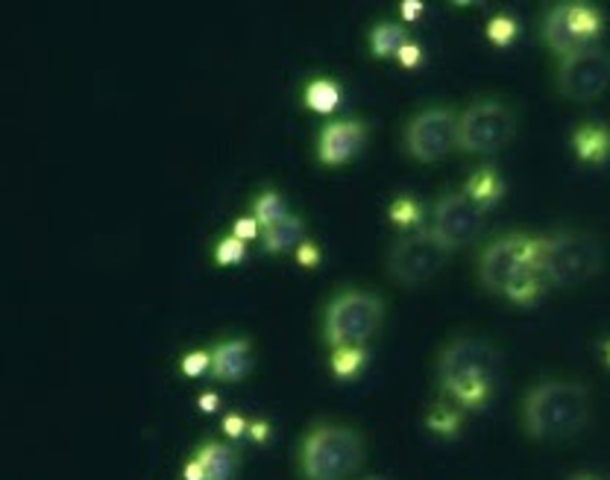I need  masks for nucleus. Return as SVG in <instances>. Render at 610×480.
Returning <instances> with one entry per match:
<instances>
[{
    "label": "nucleus",
    "instance_id": "obj_1",
    "mask_svg": "<svg viewBox=\"0 0 610 480\" xmlns=\"http://www.w3.org/2000/svg\"><path fill=\"white\" fill-rule=\"evenodd\" d=\"M479 276L490 294L517 305H535L549 290L540 264V237L505 235L487 246L479 261Z\"/></svg>",
    "mask_w": 610,
    "mask_h": 480
},
{
    "label": "nucleus",
    "instance_id": "obj_2",
    "mask_svg": "<svg viewBox=\"0 0 610 480\" xmlns=\"http://www.w3.org/2000/svg\"><path fill=\"white\" fill-rule=\"evenodd\" d=\"M502 358L485 340L461 337L440 358V387L464 410H479L494 399Z\"/></svg>",
    "mask_w": 610,
    "mask_h": 480
},
{
    "label": "nucleus",
    "instance_id": "obj_3",
    "mask_svg": "<svg viewBox=\"0 0 610 480\" xmlns=\"http://www.w3.org/2000/svg\"><path fill=\"white\" fill-rule=\"evenodd\" d=\"M590 419V392L572 381L537 384L522 405V422L535 440L572 437Z\"/></svg>",
    "mask_w": 610,
    "mask_h": 480
},
{
    "label": "nucleus",
    "instance_id": "obj_4",
    "mask_svg": "<svg viewBox=\"0 0 610 480\" xmlns=\"http://www.w3.org/2000/svg\"><path fill=\"white\" fill-rule=\"evenodd\" d=\"M540 264L549 287H576L599 273L602 246L584 232H555L540 237Z\"/></svg>",
    "mask_w": 610,
    "mask_h": 480
},
{
    "label": "nucleus",
    "instance_id": "obj_5",
    "mask_svg": "<svg viewBox=\"0 0 610 480\" xmlns=\"http://www.w3.org/2000/svg\"><path fill=\"white\" fill-rule=\"evenodd\" d=\"M364 460L362 437L349 428H314L303 446V472L308 480H347Z\"/></svg>",
    "mask_w": 610,
    "mask_h": 480
},
{
    "label": "nucleus",
    "instance_id": "obj_6",
    "mask_svg": "<svg viewBox=\"0 0 610 480\" xmlns=\"http://www.w3.org/2000/svg\"><path fill=\"white\" fill-rule=\"evenodd\" d=\"M602 35V16L587 3H561L543 21L546 44L561 59L596 48Z\"/></svg>",
    "mask_w": 610,
    "mask_h": 480
},
{
    "label": "nucleus",
    "instance_id": "obj_7",
    "mask_svg": "<svg viewBox=\"0 0 610 480\" xmlns=\"http://www.w3.org/2000/svg\"><path fill=\"white\" fill-rule=\"evenodd\" d=\"M382 302L370 294H344L329 305L326 314V337L335 349L340 346H364L379 331Z\"/></svg>",
    "mask_w": 610,
    "mask_h": 480
},
{
    "label": "nucleus",
    "instance_id": "obj_8",
    "mask_svg": "<svg viewBox=\"0 0 610 480\" xmlns=\"http://www.w3.org/2000/svg\"><path fill=\"white\" fill-rule=\"evenodd\" d=\"M461 147V118L449 109H426L408 123L405 150L423 164H435Z\"/></svg>",
    "mask_w": 610,
    "mask_h": 480
},
{
    "label": "nucleus",
    "instance_id": "obj_9",
    "mask_svg": "<svg viewBox=\"0 0 610 480\" xmlns=\"http://www.w3.org/2000/svg\"><path fill=\"white\" fill-rule=\"evenodd\" d=\"M431 235L453 253V249H464V246L476 244L485 232V208L472 203L470 196L464 194H446L440 196L431 208Z\"/></svg>",
    "mask_w": 610,
    "mask_h": 480
},
{
    "label": "nucleus",
    "instance_id": "obj_10",
    "mask_svg": "<svg viewBox=\"0 0 610 480\" xmlns=\"http://www.w3.org/2000/svg\"><path fill=\"white\" fill-rule=\"evenodd\" d=\"M517 121L514 112L496 100H481L461 114V150L476 155H490L514 139Z\"/></svg>",
    "mask_w": 610,
    "mask_h": 480
},
{
    "label": "nucleus",
    "instance_id": "obj_11",
    "mask_svg": "<svg viewBox=\"0 0 610 480\" xmlns=\"http://www.w3.org/2000/svg\"><path fill=\"white\" fill-rule=\"evenodd\" d=\"M446 258H449V249L431 232H411L394 244L388 255V269L399 285L414 287L429 282L437 269L444 267Z\"/></svg>",
    "mask_w": 610,
    "mask_h": 480
},
{
    "label": "nucleus",
    "instance_id": "obj_12",
    "mask_svg": "<svg viewBox=\"0 0 610 480\" xmlns=\"http://www.w3.org/2000/svg\"><path fill=\"white\" fill-rule=\"evenodd\" d=\"M558 82H561V94L576 103H590L610 85V53L604 48H590L581 53L561 59V71H558Z\"/></svg>",
    "mask_w": 610,
    "mask_h": 480
},
{
    "label": "nucleus",
    "instance_id": "obj_13",
    "mask_svg": "<svg viewBox=\"0 0 610 480\" xmlns=\"http://www.w3.org/2000/svg\"><path fill=\"white\" fill-rule=\"evenodd\" d=\"M364 130L358 123H329L321 135V162L323 164H344L353 155L362 153Z\"/></svg>",
    "mask_w": 610,
    "mask_h": 480
},
{
    "label": "nucleus",
    "instance_id": "obj_14",
    "mask_svg": "<svg viewBox=\"0 0 610 480\" xmlns=\"http://www.w3.org/2000/svg\"><path fill=\"white\" fill-rule=\"evenodd\" d=\"M250 343L247 340H230L221 343L212 351V375L217 381H238L250 372Z\"/></svg>",
    "mask_w": 610,
    "mask_h": 480
},
{
    "label": "nucleus",
    "instance_id": "obj_15",
    "mask_svg": "<svg viewBox=\"0 0 610 480\" xmlns=\"http://www.w3.org/2000/svg\"><path fill=\"white\" fill-rule=\"evenodd\" d=\"M262 241L267 253H288L303 241V221L294 214H285L279 221L262 226Z\"/></svg>",
    "mask_w": 610,
    "mask_h": 480
},
{
    "label": "nucleus",
    "instance_id": "obj_16",
    "mask_svg": "<svg viewBox=\"0 0 610 480\" xmlns=\"http://www.w3.org/2000/svg\"><path fill=\"white\" fill-rule=\"evenodd\" d=\"M197 460L206 472V480H232L238 472V457L230 446H221V442H209L200 448Z\"/></svg>",
    "mask_w": 610,
    "mask_h": 480
},
{
    "label": "nucleus",
    "instance_id": "obj_17",
    "mask_svg": "<svg viewBox=\"0 0 610 480\" xmlns=\"http://www.w3.org/2000/svg\"><path fill=\"white\" fill-rule=\"evenodd\" d=\"M502 191H505V185H502V180H499V173L490 171V167H485V171H479L476 176H472L470 185H467V191H464V194L470 196L472 203L487 212V208H494V205L499 203Z\"/></svg>",
    "mask_w": 610,
    "mask_h": 480
},
{
    "label": "nucleus",
    "instance_id": "obj_18",
    "mask_svg": "<svg viewBox=\"0 0 610 480\" xmlns=\"http://www.w3.org/2000/svg\"><path fill=\"white\" fill-rule=\"evenodd\" d=\"M576 150L584 162H602L610 153V132L604 126H581L576 135Z\"/></svg>",
    "mask_w": 610,
    "mask_h": 480
},
{
    "label": "nucleus",
    "instance_id": "obj_19",
    "mask_svg": "<svg viewBox=\"0 0 610 480\" xmlns=\"http://www.w3.org/2000/svg\"><path fill=\"white\" fill-rule=\"evenodd\" d=\"M405 44H408V39L396 24H379L370 35V48L376 57H396Z\"/></svg>",
    "mask_w": 610,
    "mask_h": 480
},
{
    "label": "nucleus",
    "instance_id": "obj_20",
    "mask_svg": "<svg viewBox=\"0 0 610 480\" xmlns=\"http://www.w3.org/2000/svg\"><path fill=\"white\" fill-rule=\"evenodd\" d=\"M305 103L314 109V112H323L329 114L338 109L340 103V91L335 89V82H326V80H317L308 85V91H305Z\"/></svg>",
    "mask_w": 610,
    "mask_h": 480
},
{
    "label": "nucleus",
    "instance_id": "obj_21",
    "mask_svg": "<svg viewBox=\"0 0 610 480\" xmlns=\"http://www.w3.org/2000/svg\"><path fill=\"white\" fill-rule=\"evenodd\" d=\"M364 364H367V351L362 346H340L332 355V369L338 378H353V375L362 372Z\"/></svg>",
    "mask_w": 610,
    "mask_h": 480
},
{
    "label": "nucleus",
    "instance_id": "obj_22",
    "mask_svg": "<svg viewBox=\"0 0 610 480\" xmlns=\"http://www.w3.org/2000/svg\"><path fill=\"white\" fill-rule=\"evenodd\" d=\"M390 217L399 228H417V223L423 221V205L411 196H399L394 205H390Z\"/></svg>",
    "mask_w": 610,
    "mask_h": 480
},
{
    "label": "nucleus",
    "instance_id": "obj_23",
    "mask_svg": "<svg viewBox=\"0 0 610 480\" xmlns=\"http://www.w3.org/2000/svg\"><path fill=\"white\" fill-rule=\"evenodd\" d=\"M285 200H282L279 194H273V191H267V194H262L256 200V221L262 223V226H267V223L279 221V217H285Z\"/></svg>",
    "mask_w": 610,
    "mask_h": 480
},
{
    "label": "nucleus",
    "instance_id": "obj_24",
    "mask_svg": "<svg viewBox=\"0 0 610 480\" xmlns=\"http://www.w3.org/2000/svg\"><path fill=\"white\" fill-rule=\"evenodd\" d=\"M458 425H461V419H458V413L449 410V407H437L435 413L429 416V428L437 433H455L458 431Z\"/></svg>",
    "mask_w": 610,
    "mask_h": 480
},
{
    "label": "nucleus",
    "instance_id": "obj_25",
    "mask_svg": "<svg viewBox=\"0 0 610 480\" xmlns=\"http://www.w3.org/2000/svg\"><path fill=\"white\" fill-rule=\"evenodd\" d=\"M487 33H490V41L494 44H511L514 35H517V24H514L511 18H494L490 27H487Z\"/></svg>",
    "mask_w": 610,
    "mask_h": 480
},
{
    "label": "nucleus",
    "instance_id": "obj_26",
    "mask_svg": "<svg viewBox=\"0 0 610 480\" xmlns=\"http://www.w3.org/2000/svg\"><path fill=\"white\" fill-rule=\"evenodd\" d=\"M244 253H247V246H244V241H238L235 235L217 244V261H221V264H238V261L244 258Z\"/></svg>",
    "mask_w": 610,
    "mask_h": 480
},
{
    "label": "nucleus",
    "instance_id": "obj_27",
    "mask_svg": "<svg viewBox=\"0 0 610 480\" xmlns=\"http://www.w3.org/2000/svg\"><path fill=\"white\" fill-rule=\"evenodd\" d=\"M206 369H212V355H206V351H194V355H185V360H182V372L189 378H197Z\"/></svg>",
    "mask_w": 610,
    "mask_h": 480
},
{
    "label": "nucleus",
    "instance_id": "obj_28",
    "mask_svg": "<svg viewBox=\"0 0 610 480\" xmlns=\"http://www.w3.org/2000/svg\"><path fill=\"white\" fill-rule=\"evenodd\" d=\"M396 59H399L405 68H417V65H420V59H423V50L417 48V44H411V41H408V44H405V48L396 53Z\"/></svg>",
    "mask_w": 610,
    "mask_h": 480
},
{
    "label": "nucleus",
    "instance_id": "obj_29",
    "mask_svg": "<svg viewBox=\"0 0 610 480\" xmlns=\"http://www.w3.org/2000/svg\"><path fill=\"white\" fill-rule=\"evenodd\" d=\"M258 228H262V223L250 221V217H244V221L235 223V232H232V235L238 237V241H250V237L258 235Z\"/></svg>",
    "mask_w": 610,
    "mask_h": 480
},
{
    "label": "nucleus",
    "instance_id": "obj_30",
    "mask_svg": "<svg viewBox=\"0 0 610 480\" xmlns=\"http://www.w3.org/2000/svg\"><path fill=\"white\" fill-rule=\"evenodd\" d=\"M223 428H226V433H230L232 440H238V437H244V431H247V422H244L241 416H226Z\"/></svg>",
    "mask_w": 610,
    "mask_h": 480
},
{
    "label": "nucleus",
    "instance_id": "obj_31",
    "mask_svg": "<svg viewBox=\"0 0 610 480\" xmlns=\"http://www.w3.org/2000/svg\"><path fill=\"white\" fill-rule=\"evenodd\" d=\"M420 12H423L420 0H405V3H403V18H405V21H414V18L420 16Z\"/></svg>",
    "mask_w": 610,
    "mask_h": 480
},
{
    "label": "nucleus",
    "instance_id": "obj_32",
    "mask_svg": "<svg viewBox=\"0 0 610 480\" xmlns=\"http://www.w3.org/2000/svg\"><path fill=\"white\" fill-rule=\"evenodd\" d=\"M185 480H206V472H203V466H200L197 457L185 466Z\"/></svg>",
    "mask_w": 610,
    "mask_h": 480
},
{
    "label": "nucleus",
    "instance_id": "obj_33",
    "mask_svg": "<svg viewBox=\"0 0 610 480\" xmlns=\"http://www.w3.org/2000/svg\"><path fill=\"white\" fill-rule=\"evenodd\" d=\"M299 261H303L305 267L317 264V249H314L312 244H299Z\"/></svg>",
    "mask_w": 610,
    "mask_h": 480
},
{
    "label": "nucleus",
    "instance_id": "obj_34",
    "mask_svg": "<svg viewBox=\"0 0 610 480\" xmlns=\"http://www.w3.org/2000/svg\"><path fill=\"white\" fill-rule=\"evenodd\" d=\"M200 407H203L206 413H212V410L217 407V396H203V399H200Z\"/></svg>",
    "mask_w": 610,
    "mask_h": 480
},
{
    "label": "nucleus",
    "instance_id": "obj_35",
    "mask_svg": "<svg viewBox=\"0 0 610 480\" xmlns=\"http://www.w3.org/2000/svg\"><path fill=\"white\" fill-rule=\"evenodd\" d=\"M250 431H253V437H256V440H262V442L267 440V425H264V422L262 425L256 422V425H253V428H250Z\"/></svg>",
    "mask_w": 610,
    "mask_h": 480
},
{
    "label": "nucleus",
    "instance_id": "obj_36",
    "mask_svg": "<svg viewBox=\"0 0 610 480\" xmlns=\"http://www.w3.org/2000/svg\"><path fill=\"white\" fill-rule=\"evenodd\" d=\"M576 480H599V478H576Z\"/></svg>",
    "mask_w": 610,
    "mask_h": 480
},
{
    "label": "nucleus",
    "instance_id": "obj_37",
    "mask_svg": "<svg viewBox=\"0 0 610 480\" xmlns=\"http://www.w3.org/2000/svg\"><path fill=\"white\" fill-rule=\"evenodd\" d=\"M608 360H610V346H608Z\"/></svg>",
    "mask_w": 610,
    "mask_h": 480
}]
</instances>
